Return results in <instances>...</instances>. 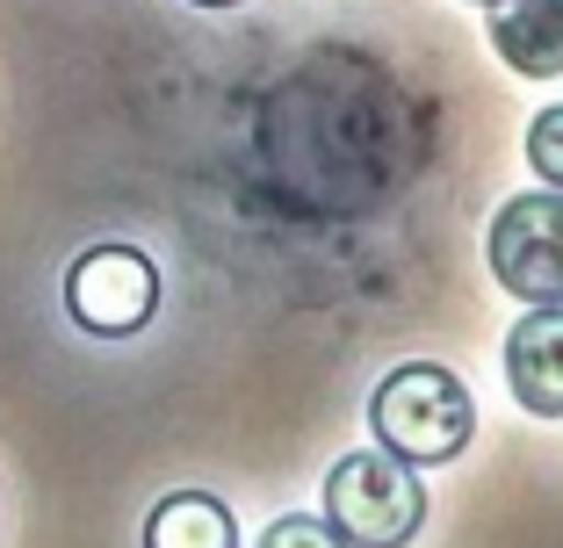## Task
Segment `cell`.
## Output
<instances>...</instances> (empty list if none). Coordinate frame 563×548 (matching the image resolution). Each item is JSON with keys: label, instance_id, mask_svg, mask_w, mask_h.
Listing matches in <instances>:
<instances>
[{"label": "cell", "instance_id": "cell-1", "mask_svg": "<svg viewBox=\"0 0 563 548\" xmlns=\"http://www.w3.org/2000/svg\"><path fill=\"white\" fill-rule=\"evenodd\" d=\"M368 426H376V448H390L412 469H427V462H455V455L477 440V404H470L455 368L405 361L368 390Z\"/></svg>", "mask_w": 563, "mask_h": 548}, {"label": "cell", "instance_id": "cell-2", "mask_svg": "<svg viewBox=\"0 0 563 548\" xmlns=\"http://www.w3.org/2000/svg\"><path fill=\"white\" fill-rule=\"evenodd\" d=\"M325 527L347 548H405L427 527V483L390 448L340 455L325 477Z\"/></svg>", "mask_w": 563, "mask_h": 548}, {"label": "cell", "instance_id": "cell-3", "mask_svg": "<svg viewBox=\"0 0 563 548\" xmlns=\"http://www.w3.org/2000/svg\"><path fill=\"white\" fill-rule=\"evenodd\" d=\"M484 260L506 297L563 303V188H528V195L498 202Z\"/></svg>", "mask_w": 563, "mask_h": 548}, {"label": "cell", "instance_id": "cell-4", "mask_svg": "<svg viewBox=\"0 0 563 548\" xmlns=\"http://www.w3.org/2000/svg\"><path fill=\"white\" fill-rule=\"evenodd\" d=\"M66 311L95 339H131L159 311V267L137 246H87L66 267Z\"/></svg>", "mask_w": 563, "mask_h": 548}, {"label": "cell", "instance_id": "cell-5", "mask_svg": "<svg viewBox=\"0 0 563 548\" xmlns=\"http://www.w3.org/2000/svg\"><path fill=\"white\" fill-rule=\"evenodd\" d=\"M506 390L520 412L563 418V303H534L506 333Z\"/></svg>", "mask_w": 563, "mask_h": 548}, {"label": "cell", "instance_id": "cell-6", "mask_svg": "<svg viewBox=\"0 0 563 548\" xmlns=\"http://www.w3.org/2000/svg\"><path fill=\"white\" fill-rule=\"evenodd\" d=\"M492 51L520 80L563 72V0H498L492 8Z\"/></svg>", "mask_w": 563, "mask_h": 548}, {"label": "cell", "instance_id": "cell-7", "mask_svg": "<svg viewBox=\"0 0 563 548\" xmlns=\"http://www.w3.org/2000/svg\"><path fill=\"white\" fill-rule=\"evenodd\" d=\"M145 548H239L232 505L210 499V491H174V499L152 505Z\"/></svg>", "mask_w": 563, "mask_h": 548}, {"label": "cell", "instance_id": "cell-8", "mask_svg": "<svg viewBox=\"0 0 563 548\" xmlns=\"http://www.w3.org/2000/svg\"><path fill=\"white\" fill-rule=\"evenodd\" d=\"M528 167L542 174L549 188H563V101H549L542 116L528 123Z\"/></svg>", "mask_w": 563, "mask_h": 548}, {"label": "cell", "instance_id": "cell-9", "mask_svg": "<svg viewBox=\"0 0 563 548\" xmlns=\"http://www.w3.org/2000/svg\"><path fill=\"white\" fill-rule=\"evenodd\" d=\"M261 548H347L340 534L325 527V519H311V513H289V519H275V527L261 534Z\"/></svg>", "mask_w": 563, "mask_h": 548}, {"label": "cell", "instance_id": "cell-10", "mask_svg": "<svg viewBox=\"0 0 563 548\" xmlns=\"http://www.w3.org/2000/svg\"><path fill=\"white\" fill-rule=\"evenodd\" d=\"M196 8H239V0H196Z\"/></svg>", "mask_w": 563, "mask_h": 548}, {"label": "cell", "instance_id": "cell-11", "mask_svg": "<svg viewBox=\"0 0 563 548\" xmlns=\"http://www.w3.org/2000/svg\"><path fill=\"white\" fill-rule=\"evenodd\" d=\"M477 8H498V0H477Z\"/></svg>", "mask_w": 563, "mask_h": 548}]
</instances>
